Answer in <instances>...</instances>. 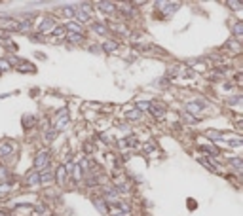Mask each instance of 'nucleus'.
I'll return each instance as SVG.
<instances>
[{
  "instance_id": "obj_9",
  "label": "nucleus",
  "mask_w": 243,
  "mask_h": 216,
  "mask_svg": "<svg viewBox=\"0 0 243 216\" xmlns=\"http://www.w3.org/2000/svg\"><path fill=\"white\" fill-rule=\"evenodd\" d=\"M120 146H137V139H135V136H129V139L122 140Z\"/></svg>"
},
{
  "instance_id": "obj_17",
  "label": "nucleus",
  "mask_w": 243,
  "mask_h": 216,
  "mask_svg": "<svg viewBox=\"0 0 243 216\" xmlns=\"http://www.w3.org/2000/svg\"><path fill=\"white\" fill-rule=\"evenodd\" d=\"M99 6H101V8H103V11H112V8H114V6H112L110 2H101Z\"/></svg>"
},
{
  "instance_id": "obj_7",
  "label": "nucleus",
  "mask_w": 243,
  "mask_h": 216,
  "mask_svg": "<svg viewBox=\"0 0 243 216\" xmlns=\"http://www.w3.org/2000/svg\"><path fill=\"white\" fill-rule=\"evenodd\" d=\"M25 180H27V184H38V182H40V178H38L36 172H28Z\"/></svg>"
},
{
  "instance_id": "obj_5",
  "label": "nucleus",
  "mask_w": 243,
  "mask_h": 216,
  "mask_svg": "<svg viewBox=\"0 0 243 216\" xmlns=\"http://www.w3.org/2000/svg\"><path fill=\"white\" fill-rule=\"evenodd\" d=\"M65 28L68 32H76V34H80V31H82V25L78 23V21H68V23L65 25Z\"/></svg>"
},
{
  "instance_id": "obj_11",
  "label": "nucleus",
  "mask_w": 243,
  "mask_h": 216,
  "mask_svg": "<svg viewBox=\"0 0 243 216\" xmlns=\"http://www.w3.org/2000/svg\"><path fill=\"white\" fill-rule=\"evenodd\" d=\"M91 27H93L95 32H99V34H106V27H105L103 23H93Z\"/></svg>"
},
{
  "instance_id": "obj_8",
  "label": "nucleus",
  "mask_w": 243,
  "mask_h": 216,
  "mask_svg": "<svg viewBox=\"0 0 243 216\" xmlns=\"http://www.w3.org/2000/svg\"><path fill=\"white\" fill-rule=\"evenodd\" d=\"M38 178H40L42 184H49V182H52V172H49V171H44Z\"/></svg>"
},
{
  "instance_id": "obj_16",
  "label": "nucleus",
  "mask_w": 243,
  "mask_h": 216,
  "mask_svg": "<svg viewBox=\"0 0 243 216\" xmlns=\"http://www.w3.org/2000/svg\"><path fill=\"white\" fill-rule=\"evenodd\" d=\"M21 72H34V67L27 64V63H21Z\"/></svg>"
},
{
  "instance_id": "obj_14",
  "label": "nucleus",
  "mask_w": 243,
  "mask_h": 216,
  "mask_svg": "<svg viewBox=\"0 0 243 216\" xmlns=\"http://www.w3.org/2000/svg\"><path fill=\"white\" fill-rule=\"evenodd\" d=\"M186 108H188L190 112H196V114H198L199 110H201V104H199V103H188Z\"/></svg>"
},
{
  "instance_id": "obj_20",
  "label": "nucleus",
  "mask_w": 243,
  "mask_h": 216,
  "mask_svg": "<svg viewBox=\"0 0 243 216\" xmlns=\"http://www.w3.org/2000/svg\"><path fill=\"white\" fill-rule=\"evenodd\" d=\"M0 67H2V68H10V64L6 63V61H0Z\"/></svg>"
},
{
  "instance_id": "obj_15",
  "label": "nucleus",
  "mask_w": 243,
  "mask_h": 216,
  "mask_svg": "<svg viewBox=\"0 0 243 216\" xmlns=\"http://www.w3.org/2000/svg\"><path fill=\"white\" fill-rule=\"evenodd\" d=\"M234 34L238 36V38H241V36H243V23H235L234 25Z\"/></svg>"
},
{
  "instance_id": "obj_12",
  "label": "nucleus",
  "mask_w": 243,
  "mask_h": 216,
  "mask_svg": "<svg viewBox=\"0 0 243 216\" xmlns=\"http://www.w3.org/2000/svg\"><path fill=\"white\" fill-rule=\"evenodd\" d=\"M67 36H68V40H70V42H82V40H84L82 32H80V34H76V32H68Z\"/></svg>"
},
{
  "instance_id": "obj_10",
  "label": "nucleus",
  "mask_w": 243,
  "mask_h": 216,
  "mask_svg": "<svg viewBox=\"0 0 243 216\" xmlns=\"http://www.w3.org/2000/svg\"><path fill=\"white\" fill-rule=\"evenodd\" d=\"M118 47V44H116V42H105V44H103V49H105V51H114V49H116Z\"/></svg>"
},
{
  "instance_id": "obj_19",
  "label": "nucleus",
  "mask_w": 243,
  "mask_h": 216,
  "mask_svg": "<svg viewBox=\"0 0 243 216\" xmlns=\"http://www.w3.org/2000/svg\"><path fill=\"white\" fill-rule=\"evenodd\" d=\"M230 163L234 165V167H235V169H241V159H239V157H234V159H232Z\"/></svg>"
},
{
  "instance_id": "obj_6",
  "label": "nucleus",
  "mask_w": 243,
  "mask_h": 216,
  "mask_svg": "<svg viewBox=\"0 0 243 216\" xmlns=\"http://www.w3.org/2000/svg\"><path fill=\"white\" fill-rule=\"evenodd\" d=\"M65 178H67V169L65 167H59L57 169V182H65Z\"/></svg>"
},
{
  "instance_id": "obj_1",
  "label": "nucleus",
  "mask_w": 243,
  "mask_h": 216,
  "mask_svg": "<svg viewBox=\"0 0 243 216\" xmlns=\"http://www.w3.org/2000/svg\"><path fill=\"white\" fill-rule=\"evenodd\" d=\"M49 165V152L48 150H40L36 154V159H34V167L36 169H46Z\"/></svg>"
},
{
  "instance_id": "obj_2",
  "label": "nucleus",
  "mask_w": 243,
  "mask_h": 216,
  "mask_svg": "<svg viewBox=\"0 0 243 216\" xmlns=\"http://www.w3.org/2000/svg\"><path fill=\"white\" fill-rule=\"evenodd\" d=\"M0 27H6L10 31H19V21L12 17H0Z\"/></svg>"
},
{
  "instance_id": "obj_13",
  "label": "nucleus",
  "mask_w": 243,
  "mask_h": 216,
  "mask_svg": "<svg viewBox=\"0 0 243 216\" xmlns=\"http://www.w3.org/2000/svg\"><path fill=\"white\" fill-rule=\"evenodd\" d=\"M142 116V114L139 112V110H131V112H127V119L129 121H135V119H139Z\"/></svg>"
},
{
  "instance_id": "obj_3",
  "label": "nucleus",
  "mask_w": 243,
  "mask_h": 216,
  "mask_svg": "<svg viewBox=\"0 0 243 216\" xmlns=\"http://www.w3.org/2000/svg\"><path fill=\"white\" fill-rule=\"evenodd\" d=\"M13 150H15V146H13L12 140H2V142H0V155H2V157L10 155Z\"/></svg>"
},
{
  "instance_id": "obj_4",
  "label": "nucleus",
  "mask_w": 243,
  "mask_h": 216,
  "mask_svg": "<svg viewBox=\"0 0 243 216\" xmlns=\"http://www.w3.org/2000/svg\"><path fill=\"white\" fill-rule=\"evenodd\" d=\"M38 31L40 32H52L53 31V19H44V21H42V25L38 27Z\"/></svg>"
},
{
  "instance_id": "obj_21",
  "label": "nucleus",
  "mask_w": 243,
  "mask_h": 216,
  "mask_svg": "<svg viewBox=\"0 0 243 216\" xmlns=\"http://www.w3.org/2000/svg\"><path fill=\"white\" fill-rule=\"evenodd\" d=\"M0 216H8V212H0Z\"/></svg>"
},
{
  "instance_id": "obj_18",
  "label": "nucleus",
  "mask_w": 243,
  "mask_h": 216,
  "mask_svg": "<svg viewBox=\"0 0 243 216\" xmlns=\"http://www.w3.org/2000/svg\"><path fill=\"white\" fill-rule=\"evenodd\" d=\"M12 190V184H0V193H8Z\"/></svg>"
}]
</instances>
